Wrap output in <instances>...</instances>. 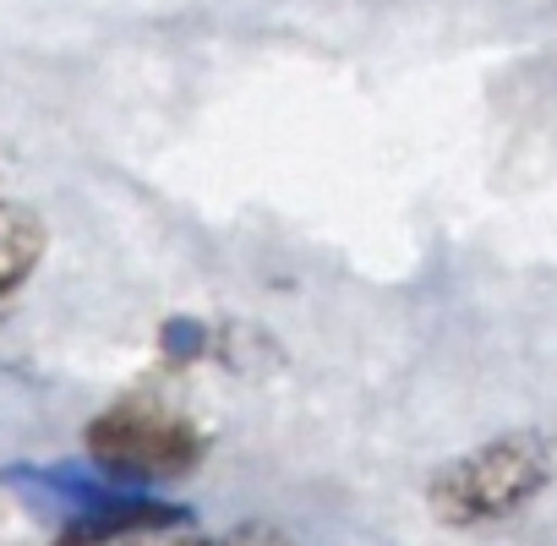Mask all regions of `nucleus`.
Wrapping results in <instances>:
<instances>
[{
  "instance_id": "f03ea898",
  "label": "nucleus",
  "mask_w": 557,
  "mask_h": 546,
  "mask_svg": "<svg viewBox=\"0 0 557 546\" xmlns=\"http://www.w3.org/2000/svg\"><path fill=\"white\" fill-rule=\"evenodd\" d=\"M83 443H88V459L110 481H175V475H191L208 454V432L148 394H132L99 410Z\"/></svg>"
},
{
  "instance_id": "39448f33",
  "label": "nucleus",
  "mask_w": 557,
  "mask_h": 546,
  "mask_svg": "<svg viewBox=\"0 0 557 546\" xmlns=\"http://www.w3.org/2000/svg\"><path fill=\"white\" fill-rule=\"evenodd\" d=\"M164 350H170L175 361L197 356V350H202V328H197V323H164Z\"/></svg>"
},
{
  "instance_id": "20e7f679",
  "label": "nucleus",
  "mask_w": 557,
  "mask_h": 546,
  "mask_svg": "<svg viewBox=\"0 0 557 546\" xmlns=\"http://www.w3.org/2000/svg\"><path fill=\"white\" fill-rule=\"evenodd\" d=\"M45 246H50L45 219L34 208H23V202L0 197V301L17 296L34 280V268L45 262Z\"/></svg>"
},
{
  "instance_id": "7ed1b4c3",
  "label": "nucleus",
  "mask_w": 557,
  "mask_h": 546,
  "mask_svg": "<svg viewBox=\"0 0 557 546\" xmlns=\"http://www.w3.org/2000/svg\"><path fill=\"white\" fill-rule=\"evenodd\" d=\"M55 546H208V541L191 530V519L170 508H132L115 519H88Z\"/></svg>"
},
{
  "instance_id": "f257e3e1",
  "label": "nucleus",
  "mask_w": 557,
  "mask_h": 546,
  "mask_svg": "<svg viewBox=\"0 0 557 546\" xmlns=\"http://www.w3.org/2000/svg\"><path fill=\"white\" fill-rule=\"evenodd\" d=\"M552 481V443L535 432H503L426 481V502L443 524H492L519 513Z\"/></svg>"
},
{
  "instance_id": "423d86ee",
  "label": "nucleus",
  "mask_w": 557,
  "mask_h": 546,
  "mask_svg": "<svg viewBox=\"0 0 557 546\" xmlns=\"http://www.w3.org/2000/svg\"><path fill=\"white\" fill-rule=\"evenodd\" d=\"M208 546H290L278 530H262V524H246V530H235V535H224V541H208Z\"/></svg>"
}]
</instances>
